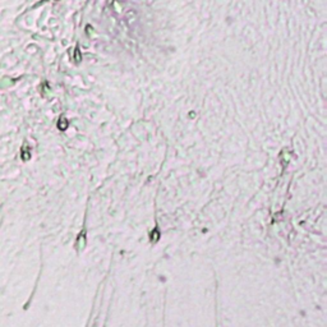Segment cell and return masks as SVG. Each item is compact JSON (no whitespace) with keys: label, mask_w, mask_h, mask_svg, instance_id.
Here are the masks:
<instances>
[{"label":"cell","mask_w":327,"mask_h":327,"mask_svg":"<svg viewBox=\"0 0 327 327\" xmlns=\"http://www.w3.org/2000/svg\"><path fill=\"white\" fill-rule=\"evenodd\" d=\"M74 60H75L77 63H79V61L82 60V56H81V51H79V47H78V46L75 47V51H74Z\"/></svg>","instance_id":"obj_2"},{"label":"cell","mask_w":327,"mask_h":327,"mask_svg":"<svg viewBox=\"0 0 327 327\" xmlns=\"http://www.w3.org/2000/svg\"><path fill=\"white\" fill-rule=\"evenodd\" d=\"M58 127H59V129H61V130H65V129L68 128V122H67V119H65L64 116H61V118L59 119Z\"/></svg>","instance_id":"obj_1"}]
</instances>
